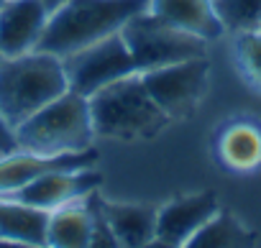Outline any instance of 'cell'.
I'll use <instances>...</instances> for the list:
<instances>
[{
	"label": "cell",
	"mask_w": 261,
	"mask_h": 248,
	"mask_svg": "<svg viewBox=\"0 0 261 248\" xmlns=\"http://www.w3.org/2000/svg\"><path fill=\"white\" fill-rule=\"evenodd\" d=\"M46 245L80 248L92 245V215L87 207H62L49 215Z\"/></svg>",
	"instance_id": "obj_15"
},
{
	"label": "cell",
	"mask_w": 261,
	"mask_h": 248,
	"mask_svg": "<svg viewBox=\"0 0 261 248\" xmlns=\"http://www.w3.org/2000/svg\"><path fill=\"white\" fill-rule=\"evenodd\" d=\"M18 151V139H16V128L3 118L0 113V156H8Z\"/></svg>",
	"instance_id": "obj_20"
},
{
	"label": "cell",
	"mask_w": 261,
	"mask_h": 248,
	"mask_svg": "<svg viewBox=\"0 0 261 248\" xmlns=\"http://www.w3.org/2000/svg\"><path fill=\"white\" fill-rule=\"evenodd\" d=\"M67 90L64 64L49 51L34 49L0 59V113L13 128Z\"/></svg>",
	"instance_id": "obj_2"
},
{
	"label": "cell",
	"mask_w": 261,
	"mask_h": 248,
	"mask_svg": "<svg viewBox=\"0 0 261 248\" xmlns=\"http://www.w3.org/2000/svg\"><path fill=\"white\" fill-rule=\"evenodd\" d=\"M149 8V0H62L49 11L39 51L67 57L125 26L128 18Z\"/></svg>",
	"instance_id": "obj_1"
},
{
	"label": "cell",
	"mask_w": 261,
	"mask_h": 248,
	"mask_svg": "<svg viewBox=\"0 0 261 248\" xmlns=\"http://www.w3.org/2000/svg\"><path fill=\"white\" fill-rule=\"evenodd\" d=\"M62 64H64L69 90H74L85 97L95 95L100 87H105L120 77H128L136 72L134 57H130L120 31H115L90 46H82L80 51L62 57Z\"/></svg>",
	"instance_id": "obj_6"
},
{
	"label": "cell",
	"mask_w": 261,
	"mask_h": 248,
	"mask_svg": "<svg viewBox=\"0 0 261 248\" xmlns=\"http://www.w3.org/2000/svg\"><path fill=\"white\" fill-rule=\"evenodd\" d=\"M92 136L90 100L74 90L62 92L16 128L18 149L44 156L87 151Z\"/></svg>",
	"instance_id": "obj_4"
},
{
	"label": "cell",
	"mask_w": 261,
	"mask_h": 248,
	"mask_svg": "<svg viewBox=\"0 0 261 248\" xmlns=\"http://www.w3.org/2000/svg\"><path fill=\"white\" fill-rule=\"evenodd\" d=\"M258 31H261V26H258Z\"/></svg>",
	"instance_id": "obj_24"
},
{
	"label": "cell",
	"mask_w": 261,
	"mask_h": 248,
	"mask_svg": "<svg viewBox=\"0 0 261 248\" xmlns=\"http://www.w3.org/2000/svg\"><path fill=\"white\" fill-rule=\"evenodd\" d=\"M207 69H210L207 59L197 57V59L164 64L156 69H146L139 74H141L151 100L167 113V118H179L195 107V102L205 87Z\"/></svg>",
	"instance_id": "obj_7"
},
{
	"label": "cell",
	"mask_w": 261,
	"mask_h": 248,
	"mask_svg": "<svg viewBox=\"0 0 261 248\" xmlns=\"http://www.w3.org/2000/svg\"><path fill=\"white\" fill-rule=\"evenodd\" d=\"M6 3H8V0H0V8H3V6H6Z\"/></svg>",
	"instance_id": "obj_22"
},
{
	"label": "cell",
	"mask_w": 261,
	"mask_h": 248,
	"mask_svg": "<svg viewBox=\"0 0 261 248\" xmlns=\"http://www.w3.org/2000/svg\"><path fill=\"white\" fill-rule=\"evenodd\" d=\"M49 210L0 197V245H46Z\"/></svg>",
	"instance_id": "obj_13"
},
{
	"label": "cell",
	"mask_w": 261,
	"mask_h": 248,
	"mask_svg": "<svg viewBox=\"0 0 261 248\" xmlns=\"http://www.w3.org/2000/svg\"><path fill=\"white\" fill-rule=\"evenodd\" d=\"M49 8L44 0H8L0 8V54L18 57L34 51L46 29Z\"/></svg>",
	"instance_id": "obj_9"
},
{
	"label": "cell",
	"mask_w": 261,
	"mask_h": 248,
	"mask_svg": "<svg viewBox=\"0 0 261 248\" xmlns=\"http://www.w3.org/2000/svg\"><path fill=\"white\" fill-rule=\"evenodd\" d=\"M105 220L118 245H149L156 238V212L151 205L102 202Z\"/></svg>",
	"instance_id": "obj_14"
},
{
	"label": "cell",
	"mask_w": 261,
	"mask_h": 248,
	"mask_svg": "<svg viewBox=\"0 0 261 248\" xmlns=\"http://www.w3.org/2000/svg\"><path fill=\"white\" fill-rule=\"evenodd\" d=\"M120 34L125 39L130 57H134L136 72L205 57V39L162 21L149 8L128 18Z\"/></svg>",
	"instance_id": "obj_5"
},
{
	"label": "cell",
	"mask_w": 261,
	"mask_h": 248,
	"mask_svg": "<svg viewBox=\"0 0 261 248\" xmlns=\"http://www.w3.org/2000/svg\"><path fill=\"white\" fill-rule=\"evenodd\" d=\"M0 59H3V54H0Z\"/></svg>",
	"instance_id": "obj_23"
},
{
	"label": "cell",
	"mask_w": 261,
	"mask_h": 248,
	"mask_svg": "<svg viewBox=\"0 0 261 248\" xmlns=\"http://www.w3.org/2000/svg\"><path fill=\"white\" fill-rule=\"evenodd\" d=\"M90 100V118L97 136L108 139H146L164 128L167 113L151 100L139 72L100 87Z\"/></svg>",
	"instance_id": "obj_3"
},
{
	"label": "cell",
	"mask_w": 261,
	"mask_h": 248,
	"mask_svg": "<svg viewBox=\"0 0 261 248\" xmlns=\"http://www.w3.org/2000/svg\"><path fill=\"white\" fill-rule=\"evenodd\" d=\"M218 212L215 195H192L164 205L156 212V243L164 245H187L190 238Z\"/></svg>",
	"instance_id": "obj_11"
},
{
	"label": "cell",
	"mask_w": 261,
	"mask_h": 248,
	"mask_svg": "<svg viewBox=\"0 0 261 248\" xmlns=\"http://www.w3.org/2000/svg\"><path fill=\"white\" fill-rule=\"evenodd\" d=\"M223 156L230 167H256L261 161V136L248 126H236L223 139Z\"/></svg>",
	"instance_id": "obj_17"
},
{
	"label": "cell",
	"mask_w": 261,
	"mask_h": 248,
	"mask_svg": "<svg viewBox=\"0 0 261 248\" xmlns=\"http://www.w3.org/2000/svg\"><path fill=\"white\" fill-rule=\"evenodd\" d=\"M238 54L243 67L261 85V31H243V36L238 39Z\"/></svg>",
	"instance_id": "obj_19"
},
{
	"label": "cell",
	"mask_w": 261,
	"mask_h": 248,
	"mask_svg": "<svg viewBox=\"0 0 261 248\" xmlns=\"http://www.w3.org/2000/svg\"><path fill=\"white\" fill-rule=\"evenodd\" d=\"M97 182H100V174L92 169H54V172H46V174L31 179L29 184H23L13 192H3L0 197L23 202V205H31L39 210H54L72 200L87 197L97 187Z\"/></svg>",
	"instance_id": "obj_8"
},
{
	"label": "cell",
	"mask_w": 261,
	"mask_h": 248,
	"mask_svg": "<svg viewBox=\"0 0 261 248\" xmlns=\"http://www.w3.org/2000/svg\"><path fill=\"white\" fill-rule=\"evenodd\" d=\"M253 238L251 233L230 215H213L192 238L187 245L192 248H223V245H248Z\"/></svg>",
	"instance_id": "obj_16"
},
{
	"label": "cell",
	"mask_w": 261,
	"mask_h": 248,
	"mask_svg": "<svg viewBox=\"0 0 261 248\" xmlns=\"http://www.w3.org/2000/svg\"><path fill=\"white\" fill-rule=\"evenodd\" d=\"M59 3H62V0H44V6H46L49 11H54V8H57Z\"/></svg>",
	"instance_id": "obj_21"
},
{
	"label": "cell",
	"mask_w": 261,
	"mask_h": 248,
	"mask_svg": "<svg viewBox=\"0 0 261 248\" xmlns=\"http://www.w3.org/2000/svg\"><path fill=\"white\" fill-rule=\"evenodd\" d=\"M149 11L162 21L190 31L205 41L218 39L225 29L210 0H149Z\"/></svg>",
	"instance_id": "obj_12"
},
{
	"label": "cell",
	"mask_w": 261,
	"mask_h": 248,
	"mask_svg": "<svg viewBox=\"0 0 261 248\" xmlns=\"http://www.w3.org/2000/svg\"><path fill=\"white\" fill-rule=\"evenodd\" d=\"M213 8L233 31H258L261 26V0H215Z\"/></svg>",
	"instance_id": "obj_18"
},
{
	"label": "cell",
	"mask_w": 261,
	"mask_h": 248,
	"mask_svg": "<svg viewBox=\"0 0 261 248\" xmlns=\"http://www.w3.org/2000/svg\"><path fill=\"white\" fill-rule=\"evenodd\" d=\"M95 161H97V154L92 149L77 151V154H54V156L31 154V151L18 149L16 154L0 156V195L13 192L29 184L31 179L46 172H54V169H92Z\"/></svg>",
	"instance_id": "obj_10"
}]
</instances>
